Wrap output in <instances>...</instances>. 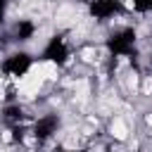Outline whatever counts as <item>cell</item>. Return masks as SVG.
Instances as JSON below:
<instances>
[{
	"instance_id": "cell-1",
	"label": "cell",
	"mask_w": 152,
	"mask_h": 152,
	"mask_svg": "<svg viewBox=\"0 0 152 152\" xmlns=\"http://www.w3.org/2000/svg\"><path fill=\"white\" fill-rule=\"evenodd\" d=\"M109 131H112V135H114L116 140H126V138H128V126H126V121H124L121 116H116V119L112 121Z\"/></svg>"
},
{
	"instance_id": "cell-2",
	"label": "cell",
	"mask_w": 152,
	"mask_h": 152,
	"mask_svg": "<svg viewBox=\"0 0 152 152\" xmlns=\"http://www.w3.org/2000/svg\"><path fill=\"white\" fill-rule=\"evenodd\" d=\"M38 71H40L43 78H50V81L57 78V64H55V62H45V64H40Z\"/></svg>"
},
{
	"instance_id": "cell-3",
	"label": "cell",
	"mask_w": 152,
	"mask_h": 152,
	"mask_svg": "<svg viewBox=\"0 0 152 152\" xmlns=\"http://www.w3.org/2000/svg\"><path fill=\"white\" fill-rule=\"evenodd\" d=\"M93 57H95V48H86V50H81V59H83V62H93Z\"/></svg>"
},
{
	"instance_id": "cell-4",
	"label": "cell",
	"mask_w": 152,
	"mask_h": 152,
	"mask_svg": "<svg viewBox=\"0 0 152 152\" xmlns=\"http://www.w3.org/2000/svg\"><path fill=\"white\" fill-rule=\"evenodd\" d=\"M128 88H131V90L138 88V74H128Z\"/></svg>"
},
{
	"instance_id": "cell-5",
	"label": "cell",
	"mask_w": 152,
	"mask_h": 152,
	"mask_svg": "<svg viewBox=\"0 0 152 152\" xmlns=\"http://www.w3.org/2000/svg\"><path fill=\"white\" fill-rule=\"evenodd\" d=\"M147 124H150V126H152V114H147Z\"/></svg>"
}]
</instances>
